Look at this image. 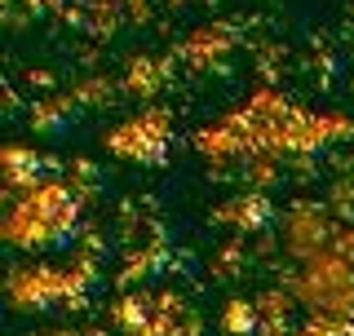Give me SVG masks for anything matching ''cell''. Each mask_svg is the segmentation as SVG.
I'll list each match as a JSON object with an SVG mask.
<instances>
[{
    "mask_svg": "<svg viewBox=\"0 0 354 336\" xmlns=\"http://www.w3.org/2000/svg\"><path fill=\"white\" fill-rule=\"evenodd\" d=\"M310 336H328V332H310Z\"/></svg>",
    "mask_w": 354,
    "mask_h": 336,
    "instance_id": "cell-1",
    "label": "cell"
}]
</instances>
